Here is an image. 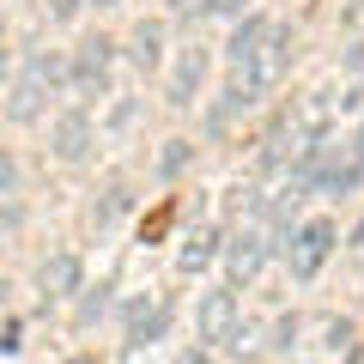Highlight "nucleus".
Instances as JSON below:
<instances>
[{
	"label": "nucleus",
	"mask_w": 364,
	"mask_h": 364,
	"mask_svg": "<svg viewBox=\"0 0 364 364\" xmlns=\"http://www.w3.org/2000/svg\"><path fill=\"white\" fill-rule=\"evenodd\" d=\"M13 182H18V164H13V158H6V152H0V195H6Z\"/></svg>",
	"instance_id": "16"
},
{
	"label": "nucleus",
	"mask_w": 364,
	"mask_h": 364,
	"mask_svg": "<svg viewBox=\"0 0 364 364\" xmlns=\"http://www.w3.org/2000/svg\"><path fill=\"white\" fill-rule=\"evenodd\" d=\"M91 6H122V0H91Z\"/></svg>",
	"instance_id": "18"
},
{
	"label": "nucleus",
	"mask_w": 364,
	"mask_h": 364,
	"mask_svg": "<svg viewBox=\"0 0 364 364\" xmlns=\"http://www.w3.org/2000/svg\"><path fill=\"white\" fill-rule=\"evenodd\" d=\"M79 6H91V0H49V18L67 25V18H79Z\"/></svg>",
	"instance_id": "14"
},
{
	"label": "nucleus",
	"mask_w": 364,
	"mask_h": 364,
	"mask_svg": "<svg viewBox=\"0 0 364 364\" xmlns=\"http://www.w3.org/2000/svg\"><path fill=\"white\" fill-rule=\"evenodd\" d=\"M213 261V231H200V237H188V249H182V273H200Z\"/></svg>",
	"instance_id": "12"
},
{
	"label": "nucleus",
	"mask_w": 364,
	"mask_h": 364,
	"mask_svg": "<svg viewBox=\"0 0 364 364\" xmlns=\"http://www.w3.org/2000/svg\"><path fill=\"white\" fill-rule=\"evenodd\" d=\"M188 164V140H170V152H164V170H182Z\"/></svg>",
	"instance_id": "15"
},
{
	"label": "nucleus",
	"mask_w": 364,
	"mask_h": 364,
	"mask_svg": "<svg viewBox=\"0 0 364 364\" xmlns=\"http://www.w3.org/2000/svg\"><path fill=\"white\" fill-rule=\"evenodd\" d=\"M273 37H279V18H267V13H255V18H243V25L231 31V43H225V55H231V67H237V73H243V67L255 61V55L267 49Z\"/></svg>",
	"instance_id": "4"
},
{
	"label": "nucleus",
	"mask_w": 364,
	"mask_h": 364,
	"mask_svg": "<svg viewBox=\"0 0 364 364\" xmlns=\"http://www.w3.org/2000/svg\"><path fill=\"white\" fill-rule=\"evenodd\" d=\"M67 79H73V67H67L61 55H31V61H25V79L13 85L6 116H13V122H37L43 104L55 97V85H67Z\"/></svg>",
	"instance_id": "1"
},
{
	"label": "nucleus",
	"mask_w": 364,
	"mask_h": 364,
	"mask_svg": "<svg viewBox=\"0 0 364 364\" xmlns=\"http://www.w3.org/2000/svg\"><path fill=\"white\" fill-rule=\"evenodd\" d=\"M195 13H219V18H231V13H243V0H188Z\"/></svg>",
	"instance_id": "13"
},
{
	"label": "nucleus",
	"mask_w": 364,
	"mask_h": 364,
	"mask_svg": "<svg viewBox=\"0 0 364 364\" xmlns=\"http://www.w3.org/2000/svg\"><path fill=\"white\" fill-rule=\"evenodd\" d=\"M200 79H207V55H200V49H188V55L176 61V79H170V104H195Z\"/></svg>",
	"instance_id": "8"
},
{
	"label": "nucleus",
	"mask_w": 364,
	"mask_h": 364,
	"mask_svg": "<svg viewBox=\"0 0 364 364\" xmlns=\"http://www.w3.org/2000/svg\"><path fill=\"white\" fill-rule=\"evenodd\" d=\"M334 237H340V225L334 219H310V225H298V237H291V273L298 279H316L322 273V261L334 255Z\"/></svg>",
	"instance_id": "2"
},
{
	"label": "nucleus",
	"mask_w": 364,
	"mask_h": 364,
	"mask_svg": "<svg viewBox=\"0 0 364 364\" xmlns=\"http://www.w3.org/2000/svg\"><path fill=\"white\" fill-rule=\"evenodd\" d=\"M85 140H91V122L85 116H61V128H55V152L79 158V152H85Z\"/></svg>",
	"instance_id": "11"
},
{
	"label": "nucleus",
	"mask_w": 364,
	"mask_h": 364,
	"mask_svg": "<svg viewBox=\"0 0 364 364\" xmlns=\"http://www.w3.org/2000/svg\"><path fill=\"white\" fill-rule=\"evenodd\" d=\"M182 364H207V352H188V358H182Z\"/></svg>",
	"instance_id": "17"
},
{
	"label": "nucleus",
	"mask_w": 364,
	"mask_h": 364,
	"mask_svg": "<svg viewBox=\"0 0 364 364\" xmlns=\"http://www.w3.org/2000/svg\"><path fill=\"white\" fill-rule=\"evenodd\" d=\"M43 291H49V298H67V291H79V261H73V255L43 261Z\"/></svg>",
	"instance_id": "9"
},
{
	"label": "nucleus",
	"mask_w": 364,
	"mask_h": 364,
	"mask_svg": "<svg viewBox=\"0 0 364 364\" xmlns=\"http://www.w3.org/2000/svg\"><path fill=\"white\" fill-rule=\"evenodd\" d=\"M128 55H134V67H158V61H164V31L140 25V31H134V43H128Z\"/></svg>",
	"instance_id": "10"
},
{
	"label": "nucleus",
	"mask_w": 364,
	"mask_h": 364,
	"mask_svg": "<svg viewBox=\"0 0 364 364\" xmlns=\"http://www.w3.org/2000/svg\"><path fill=\"white\" fill-rule=\"evenodd\" d=\"M237 334V298L231 291H207V304H200V340H225L231 346Z\"/></svg>",
	"instance_id": "6"
},
{
	"label": "nucleus",
	"mask_w": 364,
	"mask_h": 364,
	"mask_svg": "<svg viewBox=\"0 0 364 364\" xmlns=\"http://www.w3.org/2000/svg\"><path fill=\"white\" fill-rule=\"evenodd\" d=\"M109 61H116V43H104V37H85V43L73 49V91H104Z\"/></svg>",
	"instance_id": "3"
},
{
	"label": "nucleus",
	"mask_w": 364,
	"mask_h": 364,
	"mask_svg": "<svg viewBox=\"0 0 364 364\" xmlns=\"http://www.w3.org/2000/svg\"><path fill=\"white\" fill-rule=\"evenodd\" d=\"M267 249H273V243H267V231H237V237H231V255H225V261H231V279H237V286L261 273Z\"/></svg>",
	"instance_id": "5"
},
{
	"label": "nucleus",
	"mask_w": 364,
	"mask_h": 364,
	"mask_svg": "<svg viewBox=\"0 0 364 364\" xmlns=\"http://www.w3.org/2000/svg\"><path fill=\"white\" fill-rule=\"evenodd\" d=\"M279 67H286V31H279V37H273V43H267V49H261V55H255V61H249L237 79H243L249 91H267L273 79H279Z\"/></svg>",
	"instance_id": "7"
}]
</instances>
